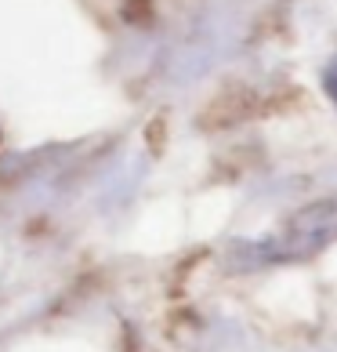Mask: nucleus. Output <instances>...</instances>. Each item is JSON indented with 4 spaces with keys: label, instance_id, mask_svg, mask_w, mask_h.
Here are the masks:
<instances>
[{
    "label": "nucleus",
    "instance_id": "obj_2",
    "mask_svg": "<svg viewBox=\"0 0 337 352\" xmlns=\"http://www.w3.org/2000/svg\"><path fill=\"white\" fill-rule=\"evenodd\" d=\"M327 87H330V95L337 98V62H334V69L327 73Z\"/></svg>",
    "mask_w": 337,
    "mask_h": 352
},
{
    "label": "nucleus",
    "instance_id": "obj_1",
    "mask_svg": "<svg viewBox=\"0 0 337 352\" xmlns=\"http://www.w3.org/2000/svg\"><path fill=\"white\" fill-rule=\"evenodd\" d=\"M337 236V200L305 207L301 214L287 221V229L272 240V254L290 258V254H312L316 247L330 243Z\"/></svg>",
    "mask_w": 337,
    "mask_h": 352
}]
</instances>
